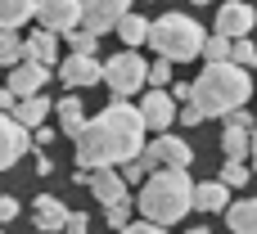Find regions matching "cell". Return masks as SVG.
I'll use <instances>...</instances> for the list:
<instances>
[{"label":"cell","mask_w":257,"mask_h":234,"mask_svg":"<svg viewBox=\"0 0 257 234\" xmlns=\"http://www.w3.org/2000/svg\"><path fill=\"white\" fill-rule=\"evenodd\" d=\"M145 81H149V86H172V59H163V54H158V59L149 63Z\"/></svg>","instance_id":"29"},{"label":"cell","mask_w":257,"mask_h":234,"mask_svg":"<svg viewBox=\"0 0 257 234\" xmlns=\"http://www.w3.org/2000/svg\"><path fill=\"white\" fill-rule=\"evenodd\" d=\"M32 221H36V230H63L68 207H63L54 194H41V198H36V207H32Z\"/></svg>","instance_id":"19"},{"label":"cell","mask_w":257,"mask_h":234,"mask_svg":"<svg viewBox=\"0 0 257 234\" xmlns=\"http://www.w3.org/2000/svg\"><path fill=\"white\" fill-rule=\"evenodd\" d=\"M50 171H54V162H50V153H41V149H36V176H50Z\"/></svg>","instance_id":"35"},{"label":"cell","mask_w":257,"mask_h":234,"mask_svg":"<svg viewBox=\"0 0 257 234\" xmlns=\"http://www.w3.org/2000/svg\"><path fill=\"white\" fill-rule=\"evenodd\" d=\"M136 108H140V117H145L149 131H167V126L176 122V99H172V90H163V86H154Z\"/></svg>","instance_id":"11"},{"label":"cell","mask_w":257,"mask_h":234,"mask_svg":"<svg viewBox=\"0 0 257 234\" xmlns=\"http://www.w3.org/2000/svg\"><path fill=\"white\" fill-rule=\"evenodd\" d=\"M23 59H36V63H59V32H50V27H41V32H32V36H23Z\"/></svg>","instance_id":"16"},{"label":"cell","mask_w":257,"mask_h":234,"mask_svg":"<svg viewBox=\"0 0 257 234\" xmlns=\"http://www.w3.org/2000/svg\"><path fill=\"white\" fill-rule=\"evenodd\" d=\"M199 54H203L208 63H217V59H230V36H226V32H208Z\"/></svg>","instance_id":"27"},{"label":"cell","mask_w":257,"mask_h":234,"mask_svg":"<svg viewBox=\"0 0 257 234\" xmlns=\"http://www.w3.org/2000/svg\"><path fill=\"white\" fill-rule=\"evenodd\" d=\"M253 95V77L235 63V59H217L199 72V81L190 86V99L203 108V117H226L230 108L248 104Z\"/></svg>","instance_id":"3"},{"label":"cell","mask_w":257,"mask_h":234,"mask_svg":"<svg viewBox=\"0 0 257 234\" xmlns=\"http://www.w3.org/2000/svg\"><path fill=\"white\" fill-rule=\"evenodd\" d=\"M27 149H32V131H27V126H18V122H14V113H5V108H0V171H9Z\"/></svg>","instance_id":"7"},{"label":"cell","mask_w":257,"mask_h":234,"mask_svg":"<svg viewBox=\"0 0 257 234\" xmlns=\"http://www.w3.org/2000/svg\"><path fill=\"white\" fill-rule=\"evenodd\" d=\"M145 149L154 153V162H158V167H185V171L194 167V149H190L181 135H172V131H158V140H154V144H145Z\"/></svg>","instance_id":"12"},{"label":"cell","mask_w":257,"mask_h":234,"mask_svg":"<svg viewBox=\"0 0 257 234\" xmlns=\"http://www.w3.org/2000/svg\"><path fill=\"white\" fill-rule=\"evenodd\" d=\"M59 36H63V41H68V50H77V54H95V50H99V36H95L90 27H81V23H77V27H68V32H59Z\"/></svg>","instance_id":"24"},{"label":"cell","mask_w":257,"mask_h":234,"mask_svg":"<svg viewBox=\"0 0 257 234\" xmlns=\"http://www.w3.org/2000/svg\"><path fill=\"white\" fill-rule=\"evenodd\" d=\"M131 9V0H81V27H90L95 36L113 32L117 18Z\"/></svg>","instance_id":"10"},{"label":"cell","mask_w":257,"mask_h":234,"mask_svg":"<svg viewBox=\"0 0 257 234\" xmlns=\"http://www.w3.org/2000/svg\"><path fill=\"white\" fill-rule=\"evenodd\" d=\"M248 162H253V176H257V126H253V135H248Z\"/></svg>","instance_id":"36"},{"label":"cell","mask_w":257,"mask_h":234,"mask_svg":"<svg viewBox=\"0 0 257 234\" xmlns=\"http://www.w3.org/2000/svg\"><path fill=\"white\" fill-rule=\"evenodd\" d=\"M145 72H149V63L126 45L122 54H113V59L104 63V77H99V81H104L113 95H122V99H126V95H136V90H145V86H149V81H145Z\"/></svg>","instance_id":"5"},{"label":"cell","mask_w":257,"mask_h":234,"mask_svg":"<svg viewBox=\"0 0 257 234\" xmlns=\"http://www.w3.org/2000/svg\"><path fill=\"white\" fill-rule=\"evenodd\" d=\"M36 18L50 32H68L81 23V0H36Z\"/></svg>","instance_id":"13"},{"label":"cell","mask_w":257,"mask_h":234,"mask_svg":"<svg viewBox=\"0 0 257 234\" xmlns=\"http://www.w3.org/2000/svg\"><path fill=\"white\" fill-rule=\"evenodd\" d=\"M86 189L95 194V203H99V207L131 198V194H126L131 185L122 180V171H117V167H90V176H86Z\"/></svg>","instance_id":"9"},{"label":"cell","mask_w":257,"mask_h":234,"mask_svg":"<svg viewBox=\"0 0 257 234\" xmlns=\"http://www.w3.org/2000/svg\"><path fill=\"white\" fill-rule=\"evenodd\" d=\"M50 140H54V131H50L45 122H41V126H32V144H36V149H45Z\"/></svg>","instance_id":"33"},{"label":"cell","mask_w":257,"mask_h":234,"mask_svg":"<svg viewBox=\"0 0 257 234\" xmlns=\"http://www.w3.org/2000/svg\"><path fill=\"white\" fill-rule=\"evenodd\" d=\"M230 59H235L239 68H253L257 63V45L248 41V36H235V41H230Z\"/></svg>","instance_id":"28"},{"label":"cell","mask_w":257,"mask_h":234,"mask_svg":"<svg viewBox=\"0 0 257 234\" xmlns=\"http://www.w3.org/2000/svg\"><path fill=\"white\" fill-rule=\"evenodd\" d=\"M23 59V36H18V27H0V63L9 68V63H18Z\"/></svg>","instance_id":"26"},{"label":"cell","mask_w":257,"mask_h":234,"mask_svg":"<svg viewBox=\"0 0 257 234\" xmlns=\"http://www.w3.org/2000/svg\"><path fill=\"white\" fill-rule=\"evenodd\" d=\"M14 99H18V95H14V90H9V86H5V90H0V108H5V113H9V108H14Z\"/></svg>","instance_id":"37"},{"label":"cell","mask_w":257,"mask_h":234,"mask_svg":"<svg viewBox=\"0 0 257 234\" xmlns=\"http://www.w3.org/2000/svg\"><path fill=\"white\" fill-rule=\"evenodd\" d=\"M226 203H230V185H221V180L194 185V212H226Z\"/></svg>","instance_id":"18"},{"label":"cell","mask_w":257,"mask_h":234,"mask_svg":"<svg viewBox=\"0 0 257 234\" xmlns=\"http://www.w3.org/2000/svg\"><path fill=\"white\" fill-rule=\"evenodd\" d=\"M226 225H230L235 234H257V198L226 203Z\"/></svg>","instance_id":"20"},{"label":"cell","mask_w":257,"mask_h":234,"mask_svg":"<svg viewBox=\"0 0 257 234\" xmlns=\"http://www.w3.org/2000/svg\"><path fill=\"white\" fill-rule=\"evenodd\" d=\"M54 77L68 86V90H86V86H99V77H104V63L95 59V54H68L63 63H54Z\"/></svg>","instance_id":"6"},{"label":"cell","mask_w":257,"mask_h":234,"mask_svg":"<svg viewBox=\"0 0 257 234\" xmlns=\"http://www.w3.org/2000/svg\"><path fill=\"white\" fill-rule=\"evenodd\" d=\"M50 108H54V99H45V90H36V95H18L9 113H14V122H18V126H27V131H32V126H41V122H45V113H50Z\"/></svg>","instance_id":"15"},{"label":"cell","mask_w":257,"mask_h":234,"mask_svg":"<svg viewBox=\"0 0 257 234\" xmlns=\"http://www.w3.org/2000/svg\"><path fill=\"white\" fill-rule=\"evenodd\" d=\"M0 72H5V63H0Z\"/></svg>","instance_id":"39"},{"label":"cell","mask_w":257,"mask_h":234,"mask_svg":"<svg viewBox=\"0 0 257 234\" xmlns=\"http://www.w3.org/2000/svg\"><path fill=\"white\" fill-rule=\"evenodd\" d=\"M104 212H108V225H113V230H122V225L131 221V216H126V212H131V198H122V203H108Z\"/></svg>","instance_id":"31"},{"label":"cell","mask_w":257,"mask_h":234,"mask_svg":"<svg viewBox=\"0 0 257 234\" xmlns=\"http://www.w3.org/2000/svg\"><path fill=\"white\" fill-rule=\"evenodd\" d=\"M113 32L122 36V45H131V50H136V45H145V41H149V18H140V14H131V9H126V14L117 18V27H113Z\"/></svg>","instance_id":"21"},{"label":"cell","mask_w":257,"mask_h":234,"mask_svg":"<svg viewBox=\"0 0 257 234\" xmlns=\"http://www.w3.org/2000/svg\"><path fill=\"white\" fill-rule=\"evenodd\" d=\"M36 18V0H0V27H23Z\"/></svg>","instance_id":"23"},{"label":"cell","mask_w":257,"mask_h":234,"mask_svg":"<svg viewBox=\"0 0 257 234\" xmlns=\"http://www.w3.org/2000/svg\"><path fill=\"white\" fill-rule=\"evenodd\" d=\"M203 36H208V32H203L194 18H185V14H163V18L149 23V45H154L163 59H172V63H181V59H199Z\"/></svg>","instance_id":"4"},{"label":"cell","mask_w":257,"mask_h":234,"mask_svg":"<svg viewBox=\"0 0 257 234\" xmlns=\"http://www.w3.org/2000/svg\"><path fill=\"white\" fill-rule=\"evenodd\" d=\"M145 117L136 104H122V95H113V104L95 117H86V126L72 135L77 144V167H122L126 158H136L145 149Z\"/></svg>","instance_id":"1"},{"label":"cell","mask_w":257,"mask_h":234,"mask_svg":"<svg viewBox=\"0 0 257 234\" xmlns=\"http://www.w3.org/2000/svg\"><path fill=\"white\" fill-rule=\"evenodd\" d=\"M190 5H208V0H190Z\"/></svg>","instance_id":"38"},{"label":"cell","mask_w":257,"mask_h":234,"mask_svg":"<svg viewBox=\"0 0 257 234\" xmlns=\"http://www.w3.org/2000/svg\"><path fill=\"white\" fill-rule=\"evenodd\" d=\"M176 117H181L185 126H199V122H208V117H203V108H199L194 99H181V108H176Z\"/></svg>","instance_id":"30"},{"label":"cell","mask_w":257,"mask_h":234,"mask_svg":"<svg viewBox=\"0 0 257 234\" xmlns=\"http://www.w3.org/2000/svg\"><path fill=\"white\" fill-rule=\"evenodd\" d=\"M14 216H18V198H9V194H5V198H0V225H9Z\"/></svg>","instance_id":"32"},{"label":"cell","mask_w":257,"mask_h":234,"mask_svg":"<svg viewBox=\"0 0 257 234\" xmlns=\"http://www.w3.org/2000/svg\"><path fill=\"white\" fill-rule=\"evenodd\" d=\"M140 212L163 230L181 225L185 212H194V185H190L185 167H154L140 189Z\"/></svg>","instance_id":"2"},{"label":"cell","mask_w":257,"mask_h":234,"mask_svg":"<svg viewBox=\"0 0 257 234\" xmlns=\"http://www.w3.org/2000/svg\"><path fill=\"white\" fill-rule=\"evenodd\" d=\"M54 113H59V126H63V135H68V140L86 126V104H81V95H77V90H68L63 99H54Z\"/></svg>","instance_id":"17"},{"label":"cell","mask_w":257,"mask_h":234,"mask_svg":"<svg viewBox=\"0 0 257 234\" xmlns=\"http://www.w3.org/2000/svg\"><path fill=\"white\" fill-rule=\"evenodd\" d=\"M253 27H257V14H253L248 0H226V5L217 9V32H226L230 41H235V36H248Z\"/></svg>","instance_id":"14"},{"label":"cell","mask_w":257,"mask_h":234,"mask_svg":"<svg viewBox=\"0 0 257 234\" xmlns=\"http://www.w3.org/2000/svg\"><path fill=\"white\" fill-rule=\"evenodd\" d=\"M54 77V68L50 63H36V59H18V63H9V90L14 95H36V90H45V81Z\"/></svg>","instance_id":"8"},{"label":"cell","mask_w":257,"mask_h":234,"mask_svg":"<svg viewBox=\"0 0 257 234\" xmlns=\"http://www.w3.org/2000/svg\"><path fill=\"white\" fill-rule=\"evenodd\" d=\"M63 230H68V234H86V216H81V212H68Z\"/></svg>","instance_id":"34"},{"label":"cell","mask_w":257,"mask_h":234,"mask_svg":"<svg viewBox=\"0 0 257 234\" xmlns=\"http://www.w3.org/2000/svg\"><path fill=\"white\" fill-rule=\"evenodd\" d=\"M248 135H253V126L226 122V131H221V153H226V158H248Z\"/></svg>","instance_id":"22"},{"label":"cell","mask_w":257,"mask_h":234,"mask_svg":"<svg viewBox=\"0 0 257 234\" xmlns=\"http://www.w3.org/2000/svg\"><path fill=\"white\" fill-rule=\"evenodd\" d=\"M253 180V167H248V158H226V167H221V185H230V189H244Z\"/></svg>","instance_id":"25"}]
</instances>
